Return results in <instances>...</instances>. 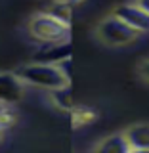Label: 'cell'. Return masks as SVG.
Here are the masks:
<instances>
[{
	"label": "cell",
	"mask_w": 149,
	"mask_h": 153,
	"mask_svg": "<svg viewBox=\"0 0 149 153\" xmlns=\"http://www.w3.org/2000/svg\"><path fill=\"white\" fill-rule=\"evenodd\" d=\"M130 151L132 147L128 143L126 136H124V132L109 134L107 138L96 143V147L92 149V153H130Z\"/></svg>",
	"instance_id": "7"
},
{
	"label": "cell",
	"mask_w": 149,
	"mask_h": 153,
	"mask_svg": "<svg viewBox=\"0 0 149 153\" xmlns=\"http://www.w3.org/2000/svg\"><path fill=\"white\" fill-rule=\"evenodd\" d=\"M71 42H59V44H42L40 50L35 52L33 61L35 63H48V65H63L71 61Z\"/></svg>",
	"instance_id": "5"
},
{
	"label": "cell",
	"mask_w": 149,
	"mask_h": 153,
	"mask_svg": "<svg viewBox=\"0 0 149 153\" xmlns=\"http://www.w3.org/2000/svg\"><path fill=\"white\" fill-rule=\"evenodd\" d=\"M128 143L132 149H149V124L140 123V124H132L124 130Z\"/></svg>",
	"instance_id": "8"
},
{
	"label": "cell",
	"mask_w": 149,
	"mask_h": 153,
	"mask_svg": "<svg viewBox=\"0 0 149 153\" xmlns=\"http://www.w3.org/2000/svg\"><path fill=\"white\" fill-rule=\"evenodd\" d=\"M54 2H75V0H54Z\"/></svg>",
	"instance_id": "15"
},
{
	"label": "cell",
	"mask_w": 149,
	"mask_h": 153,
	"mask_svg": "<svg viewBox=\"0 0 149 153\" xmlns=\"http://www.w3.org/2000/svg\"><path fill=\"white\" fill-rule=\"evenodd\" d=\"M136 4L143 10V12H147V13H149V0H136Z\"/></svg>",
	"instance_id": "13"
},
{
	"label": "cell",
	"mask_w": 149,
	"mask_h": 153,
	"mask_svg": "<svg viewBox=\"0 0 149 153\" xmlns=\"http://www.w3.org/2000/svg\"><path fill=\"white\" fill-rule=\"evenodd\" d=\"M73 4L75 2H54L50 8L46 10V13H50L52 17L59 19L65 25H71V17H73Z\"/></svg>",
	"instance_id": "10"
},
{
	"label": "cell",
	"mask_w": 149,
	"mask_h": 153,
	"mask_svg": "<svg viewBox=\"0 0 149 153\" xmlns=\"http://www.w3.org/2000/svg\"><path fill=\"white\" fill-rule=\"evenodd\" d=\"M17 75L25 84L36 86V88L48 90V92L71 86L69 75L61 65H48V63H35L33 61V63L19 67Z\"/></svg>",
	"instance_id": "1"
},
{
	"label": "cell",
	"mask_w": 149,
	"mask_h": 153,
	"mask_svg": "<svg viewBox=\"0 0 149 153\" xmlns=\"http://www.w3.org/2000/svg\"><path fill=\"white\" fill-rule=\"evenodd\" d=\"M113 16L119 17L121 21H124L128 27L136 29L138 33H147L149 31V13L143 12L136 2L117 6V8H115V12H113Z\"/></svg>",
	"instance_id": "6"
},
{
	"label": "cell",
	"mask_w": 149,
	"mask_h": 153,
	"mask_svg": "<svg viewBox=\"0 0 149 153\" xmlns=\"http://www.w3.org/2000/svg\"><path fill=\"white\" fill-rule=\"evenodd\" d=\"M16 123V113H13L12 105H6V103H0V130H6L12 124Z\"/></svg>",
	"instance_id": "11"
},
{
	"label": "cell",
	"mask_w": 149,
	"mask_h": 153,
	"mask_svg": "<svg viewBox=\"0 0 149 153\" xmlns=\"http://www.w3.org/2000/svg\"><path fill=\"white\" fill-rule=\"evenodd\" d=\"M140 75H142L143 80H147V82H149V59H145L140 65Z\"/></svg>",
	"instance_id": "12"
},
{
	"label": "cell",
	"mask_w": 149,
	"mask_h": 153,
	"mask_svg": "<svg viewBox=\"0 0 149 153\" xmlns=\"http://www.w3.org/2000/svg\"><path fill=\"white\" fill-rule=\"evenodd\" d=\"M130 153H149V149H132Z\"/></svg>",
	"instance_id": "14"
},
{
	"label": "cell",
	"mask_w": 149,
	"mask_h": 153,
	"mask_svg": "<svg viewBox=\"0 0 149 153\" xmlns=\"http://www.w3.org/2000/svg\"><path fill=\"white\" fill-rule=\"evenodd\" d=\"M50 100L57 109L73 111V94H71V86H65V88H59V90H52Z\"/></svg>",
	"instance_id": "9"
},
{
	"label": "cell",
	"mask_w": 149,
	"mask_h": 153,
	"mask_svg": "<svg viewBox=\"0 0 149 153\" xmlns=\"http://www.w3.org/2000/svg\"><path fill=\"white\" fill-rule=\"evenodd\" d=\"M29 35L36 38L42 44H59L69 42L71 36V25H65L59 19L52 17L50 13L42 12L29 19Z\"/></svg>",
	"instance_id": "2"
},
{
	"label": "cell",
	"mask_w": 149,
	"mask_h": 153,
	"mask_svg": "<svg viewBox=\"0 0 149 153\" xmlns=\"http://www.w3.org/2000/svg\"><path fill=\"white\" fill-rule=\"evenodd\" d=\"M96 35L107 46H126V44H132L142 33L128 27L124 21H121L119 17H115L111 13L109 17L99 21V25L96 27Z\"/></svg>",
	"instance_id": "3"
},
{
	"label": "cell",
	"mask_w": 149,
	"mask_h": 153,
	"mask_svg": "<svg viewBox=\"0 0 149 153\" xmlns=\"http://www.w3.org/2000/svg\"><path fill=\"white\" fill-rule=\"evenodd\" d=\"M25 88L27 84L19 79L17 73H10V71L0 73V103L16 105L23 100Z\"/></svg>",
	"instance_id": "4"
},
{
	"label": "cell",
	"mask_w": 149,
	"mask_h": 153,
	"mask_svg": "<svg viewBox=\"0 0 149 153\" xmlns=\"http://www.w3.org/2000/svg\"><path fill=\"white\" fill-rule=\"evenodd\" d=\"M0 140H2V130H0Z\"/></svg>",
	"instance_id": "16"
}]
</instances>
